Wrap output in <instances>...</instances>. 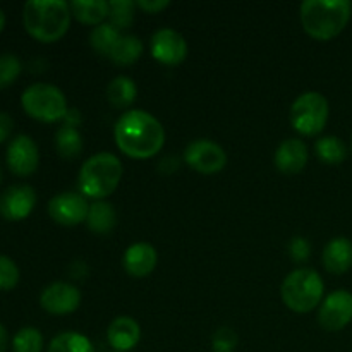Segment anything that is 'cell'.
<instances>
[{"instance_id": "cell-1", "label": "cell", "mask_w": 352, "mask_h": 352, "mask_svg": "<svg viewBox=\"0 0 352 352\" xmlns=\"http://www.w3.org/2000/svg\"><path fill=\"white\" fill-rule=\"evenodd\" d=\"M116 144L124 155L136 160L155 157L165 144V129L157 117L144 110H126L113 127Z\"/></svg>"}, {"instance_id": "cell-2", "label": "cell", "mask_w": 352, "mask_h": 352, "mask_svg": "<svg viewBox=\"0 0 352 352\" xmlns=\"http://www.w3.org/2000/svg\"><path fill=\"white\" fill-rule=\"evenodd\" d=\"M352 17L349 0H306L299 9L302 30L318 41L339 36Z\"/></svg>"}, {"instance_id": "cell-3", "label": "cell", "mask_w": 352, "mask_h": 352, "mask_svg": "<svg viewBox=\"0 0 352 352\" xmlns=\"http://www.w3.org/2000/svg\"><path fill=\"white\" fill-rule=\"evenodd\" d=\"M71 17V7L64 0H30L23 9L24 28L41 43L60 40L69 31Z\"/></svg>"}, {"instance_id": "cell-4", "label": "cell", "mask_w": 352, "mask_h": 352, "mask_svg": "<svg viewBox=\"0 0 352 352\" xmlns=\"http://www.w3.org/2000/svg\"><path fill=\"white\" fill-rule=\"evenodd\" d=\"M122 174V164L113 153L93 155L79 170V192L95 201H103L119 188Z\"/></svg>"}, {"instance_id": "cell-5", "label": "cell", "mask_w": 352, "mask_h": 352, "mask_svg": "<svg viewBox=\"0 0 352 352\" xmlns=\"http://www.w3.org/2000/svg\"><path fill=\"white\" fill-rule=\"evenodd\" d=\"M325 284L313 268H298L284 278L280 296L284 305L294 313H309L323 302Z\"/></svg>"}, {"instance_id": "cell-6", "label": "cell", "mask_w": 352, "mask_h": 352, "mask_svg": "<svg viewBox=\"0 0 352 352\" xmlns=\"http://www.w3.org/2000/svg\"><path fill=\"white\" fill-rule=\"evenodd\" d=\"M21 105L28 116L41 122L64 120L69 110L64 93L48 82H34L28 86L21 96Z\"/></svg>"}, {"instance_id": "cell-7", "label": "cell", "mask_w": 352, "mask_h": 352, "mask_svg": "<svg viewBox=\"0 0 352 352\" xmlns=\"http://www.w3.org/2000/svg\"><path fill=\"white\" fill-rule=\"evenodd\" d=\"M329 100L318 91H306L299 95L291 105L289 119L292 127L302 136H316L329 122Z\"/></svg>"}, {"instance_id": "cell-8", "label": "cell", "mask_w": 352, "mask_h": 352, "mask_svg": "<svg viewBox=\"0 0 352 352\" xmlns=\"http://www.w3.org/2000/svg\"><path fill=\"white\" fill-rule=\"evenodd\" d=\"M184 162L192 170L212 175L223 170L227 165V153L215 141L196 140L186 146Z\"/></svg>"}, {"instance_id": "cell-9", "label": "cell", "mask_w": 352, "mask_h": 352, "mask_svg": "<svg viewBox=\"0 0 352 352\" xmlns=\"http://www.w3.org/2000/svg\"><path fill=\"white\" fill-rule=\"evenodd\" d=\"M352 322V292L333 291L323 299L318 311V323L327 332H340Z\"/></svg>"}, {"instance_id": "cell-10", "label": "cell", "mask_w": 352, "mask_h": 352, "mask_svg": "<svg viewBox=\"0 0 352 352\" xmlns=\"http://www.w3.org/2000/svg\"><path fill=\"white\" fill-rule=\"evenodd\" d=\"M89 203L81 192H60L48 201V215L60 226L74 227L86 222Z\"/></svg>"}, {"instance_id": "cell-11", "label": "cell", "mask_w": 352, "mask_h": 352, "mask_svg": "<svg viewBox=\"0 0 352 352\" xmlns=\"http://www.w3.org/2000/svg\"><path fill=\"white\" fill-rule=\"evenodd\" d=\"M151 55L164 65H179L188 57V41L179 31L162 28L151 36Z\"/></svg>"}, {"instance_id": "cell-12", "label": "cell", "mask_w": 352, "mask_h": 352, "mask_svg": "<svg viewBox=\"0 0 352 352\" xmlns=\"http://www.w3.org/2000/svg\"><path fill=\"white\" fill-rule=\"evenodd\" d=\"M40 305L50 315H69L81 306V292L76 285L67 282H54L43 289Z\"/></svg>"}, {"instance_id": "cell-13", "label": "cell", "mask_w": 352, "mask_h": 352, "mask_svg": "<svg viewBox=\"0 0 352 352\" xmlns=\"http://www.w3.org/2000/svg\"><path fill=\"white\" fill-rule=\"evenodd\" d=\"M7 167L16 175L26 177L38 168L40 164V151L36 143L26 134L14 138L7 148Z\"/></svg>"}, {"instance_id": "cell-14", "label": "cell", "mask_w": 352, "mask_h": 352, "mask_svg": "<svg viewBox=\"0 0 352 352\" xmlns=\"http://www.w3.org/2000/svg\"><path fill=\"white\" fill-rule=\"evenodd\" d=\"M34 205H36V192L31 186H10L0 196V215L10 222H17L26 219L33 212Z\"/></svg>"}, {"instance_id": "cell-15", "label": "cell", "mask_w": 352, "mask_h": 352, "mask_svg": "<svg viewBox=\"0 0 352 352\" xmlns=\"http://www.w3.org/2000/svg\"><path fill=\"white\" fill-rule=\"evenodd\" d=\"M308 146L305 141L298 140V138H289V140L282 141L278 148L275 150V167L282 172V174L294 175L299 174L302 168L308 164Z\"/></svg>"}, {"instance_id": "cell-16", "label": "cell", "mask_w": 352, "mask_h": 352, "mask_svg": "<svg viewBox=\"0 0 352 352\" xmlns=\"http://www.w3.org/2000/svg\"><path fill=\"white\" fill-rule=\"evenodd\" d=\"M158 261L157 250L150 243H134L122 256L124 270L134 278H144L155 270Z\"/></svg>"}, {"instance_id": "cell-17", "label": "cell", "mask_w": 352, "mask_h": 352, "mask_svg": "<svg viewBox=\"0 0 352 352\" xmlns=\"http://www.w3.org/2000/svg\"><path fill=\"white\" fill-rule=\"evenodd\" d=\"M107 339L116 352H127L138 346L141 339V327L131 316H117L107 330Z\"/></svg>"}, {"instance_id": "cell-18", "label": "cell", "mask_w": 352, "mask_h": 352, "mask_svg": "<svg viewBox=\"0 0 352 352\" xmlns=\"http://www.w3.org/2000/svg\"><path fill=\"white\" fill-rule=\"evenodd\" d=\"M323 267L329 274L342 275L352 268V241L336 237L325 246L322 254Z\"/></svg>"}, {"instance_id": "cell-19", "label": "cell", "mask_w": 352, "mask_h": 352, "mask_svg": "<svg viewBox=\"0 0 352 352\" xmlns=\"http://www.w3.org/2000/svg\"><path fill=\"white\" fill-rule=\"evenodd\" d=\"M69 7L72 16L88 26H100L109 19V2L105 0H74Z\"/></svg>"}, {"instance_id": "cell-20", "label": "cell", "mask_w": 352, "mask_h": 352, "mask_svg": "<svg viewBox=\"0 0 352 352\" xmlns=\"http://www.w3.org/2000/svg\"><path fill=\"white\" fill-rule=\"evenodd\" d=\"M117 223V213L110 203L107 201H95L89 205L88 217H86V226L93 234L105 236L113 230Z\"/></svg>"}, {"instance_id": "cell-21", "label": "cell", "mask_w": 352, "mask_h": 352, "mask_svg": "<svg viewBox=\"0 0 352 352\" xmlns=\"http://www.w3.org/2000/svg\"><path fill=\"white\" fill-rule=\"evenodd\" d=\"M143 52L144 45L140 38L134 34H122L110 52L109 58L117 65H133L140 60Z\"/></svg>"}, {"instance_id": "cell-22", "label": "cell", "mask_w": 352, "mask_h": 352, "mask_svg": "<svg viewBox=\"0 0 352 352\" xmlns=\"http://www.w3.org/2000/svg\"><path fill=\"white\" fill-rule=\"evenodd\" d=\"M138 96V86L127 76H117L109 82L107 98L116 109H127L134 103Z\"/></svg>"}, {"instance_id": "cell-23", "label": "cell", "mask_w": 352, "mask_h": 352, "mask_svg": "<svg viewBox=\"0 0 352 352\" xmlns=\"http://www.w3.org/2000/svg\"><path fill=\"white\" fill-rule=\"evenodd\" d=\"M315 151L323 164L339 165L347 158L349 148L339 136H323L316 140Z\"/></svg>"}, {"instance_id": "cell-24", "label": "cell", "mask_w": 352, "mask_h": 352, "mask_svg": "<svg viewBox=\"0 0 352 352\" xmlns=\"http://www.w3.org/2000/svg\"><path fill=\"white\" fill-rule=\"evenodd\" d=\"M48 352H95V347L82 333L62 332L52 339Z\"/></svg>"}, {"instance_id": "cell-25", "label": "cell", "mask_w": 352, "mask_h": 352, "mask_svg": "<svg viewBox=\"0 0 352 352\" xmlns=\"http://www.w3.org/2000/svg\"><path fill=\"white\" fill-rule=\"evenodd\" d=\"M55 148L62 158H76L82 151V136L74 127L62 126L55 134Z\"/></svg>"}, {"instance_id": "cell-26", "label": "cell", "mask_w": 352, "mask_h": 352, "mask_svg": "<svg viewBox=\"0 0 352 352\" xmlns=\"http://www.w3.org/2000/svg\"><path fill=\"white\" fill-rule=\"evenodd\" d=\"M120 36H122V33H120L119 30H116L110 23H103L91 30V33H89V45H91L100 55L109 57L110 52L116 47V43L119 41Z\"/></svg>"}, {"instance_id": "cell-27", "label": "cell", "mask_w": 352, "mask_h": 352, "mask_svg": "<svg viewBox=\"0 0 352 352\" xmlns=\"http://www.w3.org/2000/svg\"><path fill=\"white\" fill-rule=\"evenodd\" d=\"M136 2L133 0H110L109 2V23L116 30L122 31L133 26Z\"/></svg>"}, {"instance_id": "cell-28", "label": "cell", "mask_w": 352, "mask_h": 352, "mask_svg": "<svg viewBox=\"0 0 352 352\" xmlns=\"http://www.w3.org/2000/svg\"><path fill=\"white\" fill-rule=\"evenodd\" d=\"M14 352H41L43 349V336L34 327H24L14 336Z\"/></svg>"}, {"instance_id": "cell-29", "label": "cell", "mask_w": 352, "mask_h": 352, "mask_svg": "<svg viewBox=\"0 0 352 352\" xmlns=\"http://www.w3.org/2000/svg\"><path fill=\"white\" fill-rule=\"evenodd\" d=\"M23 71V64L14 54L0 55V89L7 88L17 79Z\"/></svg>"}, {"instance_id": "cell-30", "label": "cell", "mask_w": 352, "mask_h": 352, "mask_svg": "<svg viewBox=\"0 0 352 352\" xmlns=\"http://www.w3.org/2000/svg\"><path fill=\"white\" fill-rule=\"evenodd\" d=\"M19 282V268L12 258L0 254V291H10Z\"/></svg>"}, {"instance_id": "cell-31", "label": "cell", "mask_w": 352, "mask_h": 352, "mask_svg": "<svg viewBox=\"0 0 352 352\" xmlns=\"http://www.w3.org/2000/svg\"><path fill=\"white\" fill-rule=\"evenodd\" d=\"M237 333L230 327H220L212 339L213 352H234L237 347Z\"/></svg>"}, {"instance_id": "cell-32", "label": "cell", "mask_w": 352, "mask_h": 352, "mask_svg": "<svg viewBox=\"0 0 352 352\" xmlns=\"http://www.w3.org/2000/svg\"><path fill=\"white\" fill-rule=\"evenodd\" d=\"M289 254H291L292 260L296 263H305L311 256V244L308 243V239L298 236L289 243Z\"/></svg>"}, {"instance_id": "cell-33", "label": "cell", "mask_w": 352, "mask_h": 352, "mask_svg": "<svg viewBox=\"0 0 352 352\" xmlns=\"http://www.w3.org/2000/svg\"><path fill=\"white\" fill-rule=\"evenodd\" d=\"M168 6H170L168 0H138L136 2L138 9L144 10L146 14H158L167 9Z\"/></svg>"}, {"instance_id": "cell-34", "label": "cell", "mask_w": 352, "mask_h": 352, "mask_svg": "<svg viewBox=\"0 0 352 352\" xmlns=\"http://www.w3.org/2000/svg\"><path fill=\"white\" fill-rule=\"evenodd\" d=\"M12 127H14V120L9 113H3L0 112V143L6 141L7 138L10 136L12 133Z\"/></svg>"}, {"instance_id": "cell-35", "label": "cell", "mask_w": 352, "mask_h": 352, "mask_svg": "<svg viewBox=\"0 0 352 352\" xmlns=\"http://www.w3.org/2000/svg\"><path fill=\"white\" fill-rule=\"evenodd\" d=\"M81 120H82V117H81V113L78 112V110L69 109L67 113H65V117H64V126L74 127V129H78V126L81 124Z\"/></svg>"}, {"instance_id": "cell-36", "label": "cell", "mask_w": 352, "mask_h": 352, "mask_svg": "<svg viewBox=\"0 0 352 352\" xmlns=\"http://www.w3.org/2000/svg\"><path fill=\"white\" fill-rule=\"evenodd\" d=\"M7 351V330L6 327L0 323V352Z\"/></svg>"}, {"instance_id": "cell-37", "label": "cell", "mask_w": 352, "mask_h": 352, "mask_svg": "<svg viewBox=\"0 0 352 352\" xmlns=\"http://www.w3.org/2000/svg\"><path fill=\"white\" fill-rule=\"evenodd\" d=\"M3 26H6V14H3V10L0 9V33H2Z\"/></svg>"}, {"instance_id": "cell-38", "label": "cell", "mask_w": 352, "mask_h": 352, "mask_svg": "<svg viewBox=\"0 0 352 352\" xmlns=\"http://www.w3.org/2000/svg\"><path fill=\"white\" fill-rule=\"evenodd\" d=\"M349 150H351V153H352V136H351V143H349Z\"/></svg>"}, {"instance_id": "cell-39", "label": "cell", "mask_w": 352, "mask_h": 352, "mask_svg": "<svg viewBox=\"0 0 352 352\" xmlns=\"http://www.w3.org/2000/svg\"><path fill=\"white\" fill-rule=\"evenodd\" d=\"M0 182H2V168H0Z\"/></svg>"}]
</instances>
